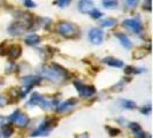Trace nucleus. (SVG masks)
<instances>
[{
    "label": "nucleus",
    "instance_id": "14",
    "mask_svg": "<svg viewBox=\"0 0 153 138\" xmlns=\"http://www.w3.org/2000/svg\"><path fill=\"white\" fill-rule=\"evenodd\" d=\"M104 62L108 66H112V67H122L123 66L122 61L114 59V58H106V59H104Z\"/></svg>",
    "mask_w": 153,
    "mask_h": 138
},
{
    "label": "nucleus",
    "instance_id": "22",
    "mask_svg": "<svg viewBox=\"0 0 153 138\" xmlns=\"http://www.w3.org/2000/svg\"><path fill=\"white\" fill-rule=\"evenodd\" d=\"M90 14H91V16L93 17V19H99V17H101V15H102L101 12L98 10V9H92Z\"/></svg>",
    "mask_w": 153,
    "mask_h": 138
},
{
    "label": "nucleus",
    "instance_id": "31",
    "mask_svg": "<svg viewBox=\"0 0 153 138\" xmlns=\"http://www.w3.org/2000/svg\"><path fill=\"white\" fill-rule=\"evenodd\" d=\"M1 83H2V81H0V84H1Z\"/></svg>",
    "mask_w": 153,
    "mask_h": 138
},
{
    "label": "nucleus",
    "instance_id": "9",
    "mask_svg": "<svg viewBox=\"0 0 153 138\" xmlns=\"http://www.w3.org/2000/svg\"><path fill=\"white\" fill-rule=\"evenodd\" d=\"M21 51H22V48H21V46L19 45H12L9 48H8V56L10 58V59H17L20 55H21Z\"/></svg>",
    "mask_w": 153,
    "mask_h": 138
},
{
    "label": "nucleus",
    "instance_id": "23",
    "mask_svg": "<svg viewBox=\"0 0 153 138\" xmlns=\"http://www.w3.org/2000/svg\"><path fill=\"white\" fill-rule=\"evenodd\" d=\"M23 4L27 6V7H35V2L32 0H23Z\"/></svg>",
    "mask_w": 153,
    "mask_h": 138
},
{
    "label": "nucleus",
    "instance_id": "7",
    "mask_svg": "<svg viewBox=\"0 0 153 138\" xmlns=\"http://www.w3.org/2000/svg\"><path fill=\"white\" fill-rule=\"evenodd\" d=\"M78 9L83 14H90L93 9V2L92 0H81L78 2Z\"/></svg>",
    "mask_w": 153,
    "mask_h": 138
},
{
    "label": "nucleus",
    "instance_id": "8",
    "mask_svg": "<svg viewBox=\"0 0 153 138\" xmlns=\"http://www.w3.org/2000/svg\"><path fill=\"white\" fill-rule=\"evenodd\" d=\"M50 129H51V123H48L47 121H46V122L43 123V124H42L35 132H32L31 136H43V135L46 136V135H48Z\"/></svg>",
    "mask_w": 153,
    "mask_h": 138
},
{
    "label": "nucleus",
    "instance_id": "20",
    "mask_svg": "<svg viewBox=\"0 0 153 138\" xmlns=\"http://www.w3.org/2000/svg\"><path fill=\"white\" fill-rule=\"evenodd\" d=\"M139 0H126V5L129 8H135L138 5Z\"/></svg>",
    "mask_w": 153,
    "mask_h": 138
},
{
    "label": "nucleus",
    "instance_id": "21",
    "mask_svg": "<svg viewBox=\"0 0 153 138\" xmlns=\"http://www.w3.org/2000/svg\"><path fill=\"white\" fill-rule=\"evenodd\" d=\"M70 1H71V0H56L55 4H56L59 7H66V6H68L69 4H70Z\"/></svg>",
    "mask_w": 153,
    "mask_h": 138
},
{
    "label": "nucleus",
    "instance_id": "3",
    "mask_svg": "<svg viewBox=\"0 0 153 138\" xmlns=\"http://www.w3.org/2000/svg\"><path fill=\"white\" fill-rule=\"evenodd\" d=\"M8 120H9L10 122H13L14 124H16L17 127H20V128L25 127V125L28 124V122H29V117L25 114L21 113L19 109H16L15 112L8 117Z\"/></svg>",
    "mask_w": 153,
    "mask_h": 138
},
{
    "label": "nucleus",
    "instance_id": "12",
    "mask_svg": "<svg viewBox=\"0 0 153 138\" xmlns=\"http://www.w3.org/2000/svg\"><path fill=\"white\" fill-rule=\"evenodd\" d=\"M115 36H116L117 39L120 40V43H121V45H122L123 47H126V48H128V50L132 47V44H131L130 39L128 38L126 35H122V33H116Z\"/></svg>",
    "mask_w": 153,
    "mask_h": 138
},
{
    "label": "nucleus",
    "instance_id": "10",
    "mask_svg": "<svg viewBox=\"0 0 153 138\" xmlns=\"http://www.w3.org/2000/svg\"><path fill=\"white\" fill-rule=\"evenodd\" d=\"M75 104H76V99H69V100H67V101L60 104V105L58 106V108H56V111H58V112H66V111L70 109Z\"/></svg>",
    "mask_w": 153,
    "mask_h": 138
},
{
    "label": "nucleus",
    "instance_id": "16",
    "mask_svg": "<svg viewBox=\"0 0 153 138\" xmlns=\"http://www.w3.org/2000/svg\"><path fill=\"white\" fill-rule=\"evenodd\" d=\"M115 24H116L115 19H106V20L101 21V27H104V28H111V27H114Z\"/></svg>",
    "mask_w": 153,
    "mask_h": 138
},
{
    "label": "nucleus",
    "instance_id": "19",
    "mask_svg": "<svg viewBox=\"0 0 153 138\" xmlns=\"http://www.w3.org/2000/svg\"><path fill=\"white\" fill-rule=\"evenodd\" d=\"M13 134V128L10 125H6L4 127V137L5 138H9Z\"/></svg>",
    "mask_w": 153,
    "mask_h": 138
},
{
    "label": "nucleus",
    "instance_id": "30",
    "mask_svg": "<svg viewBox=\"0 0 153 138\" xmlns=\"http://www.w3.org/2000/svg\"><path fill=\"white\" fill-rule=\"evenodd\" d=\"M2 104H4V98H2L1 96H0V106H1Z\"/></svg>",
    "mask_w": 153,
    "mask_h": 138
},
{
    "label": "nucleus",
    "instance_id": "1",
    "mask_svg": "<svg viewBox=\"0 0 153 138\" xmlns=\"http://www.w3.org/2000/svg\"><path fill=\"white\" fill-rule=\"evenodd\" d=\"M40 75L45 77L47 79H51L53 82H61L63 78L68 77V73L61 68L58 65H52V66H43L39 70Z\"/></svg>",
    "mask_w": 153,
    "mask_h": 138
},
{
    "label": "nucleus",
    "instance_id": "4",
    "mask_svg": "<svg viewBox=\"0 0 153 138\" xmlns=\"http://www.w3.org/2000/svg\"><path fill=\"white\" fill-rule=\"evenodd\" d=\"M123 27L126 29H128L129 31H131L132 33H140L142 30H143V25L142 23L139 22L138 20H135V19H129V20H124L123 21Z\"/></svg>",
    "mask_w": 153,
    "mask_h": 138
},
{
    "label": "nucleus",
    "instance_id": "24",
    "mask_svg": "<svg viewBox=\"0 0 153 138\" xmlns=\"http://www.w3.org/2000/svg\"><path fill=\"white\" fill-rule=\"evenodd\" d=\"M143 8L146 9V10H151V0H145V2L143 5Z\"/></svg>",
    "mask_w": 153,
    "mask_h": 138
},
{
    "label": "nucleus",
    "instance_id": "25",
    "mask_svg": "<svg viewBox=\"0 0 153 138\" xmlns=\"http://www.w3.org/2000/svg\"><path fill=\"white\" fill-rule=\"evenodd\" d=\"M108 131L111 132L112 136H115V135H119V134H120V130H119V129H113V128H108Z\"/></svg>",
    "mask_w": 153,
    "mask_h": 138
},
{
    "label": "nucleus",
    "instance_id": "17",
    "mask_svg": "<svg viewBox=\"0 0 153 138\" xmlns=\"http://www.w3.org/2000/svg\"><path fill=\"white\" fill-rule=\"evenodd\" d=\"M42 100H43V98L39 96L38 93H33L32 97H31L30 101H29V104L30 105H39L42 102Z\"/></svg>",
    "mask_w": 153,
    "mask_h": 138
},
{
    "label": "nucleus",
    "instance_id": "29",
    "mask_svg": "<svg viewBox=\"0 0 153 138\" xmlns=\"http://www.w3.org/2000/svg\"><path fill=\"white\" fill-rule=\"evenodd\" d=\"M5 121H6V119H5V117H4V116H1V115H0V124H1V125H2V124H4V123H5Z\"/></svg>",
    "mask_w": 153,
    "mask_h": 138
},
{
    "label": "nucleus",
    "instance_id": "6",
    "mask_svg": "<svg viewBox=\"0 0 153 138\" xmlns=\"http://www.w3.org/2000/svg\"><path fill=\"white\" fill-rule=\"evenodd\" d=\"M102 38H104L102 31L97 29V28H93L89 32V39H90V42H91L92 44L98 45V44H100L102 42Z\"/></svg>",
    "mask_w": 153,
    "mask_h": 138
},
{
    "label": "nucleus",
    "instance_id": "26",
    "mask_svg": "<svg viewBox=\"0 0 153 138\" xmlns=\"http://www.w3.org/2000/svg\"><path fill=\"white\" fill-rule=\"evenodd\" d=\"M150 111H151V106H150V105H149L146 108H142V113H144V114H149Z\"/></svg>",
    "mask_w": 153,
    "mask_h": 138
},
{
    "label": "nucleus",
    "instance_id": "28",
    "mask_svg": "<svg viewBox=\"0 0 153 138\" xmlns=\"http://www.w3.org/2000/svg\"><path fill=\"white\" fill-rule=\"evenodd\" d=\"M132 71H135V70H132L131 67H127V69H126V73H127V74H130Z\"/></svg>",
    "mask_w": 153,
    "mask_h": 138
},
{
    "label": "nucleus",
    "instance_id": "27",
    "mask_svg": "<svg viewBox=\"0 0 153 138\" xmlns=\"http://www.w3.org/2000/svg\"><path fill=\"white\" fill-rule=\"evenodd\" d=\"M76 138H89V135L88 134H82V135L76 136Z\"/></svg>",
    "mask_w": 153,
    "mask_h": 138
},
{
    "label": "nucleus",
    "instance_id": "13",
    "mask_svg": "<svg viewBox=\"0 0 153 138\" xmlns=\"http://www.w3.org/2000/svg\"><path fill=\"white\" fill-rule=\"evenodd\" d=\"M39 42H40V37H39L38 35H36V33H32V35L28 36L25 38V43L28 45H37Z\"/></svg>",
    "mask_w": 153,
    "mask_h": 138
},
{
    "label": "nucleus",
    "instance_id": "2",
    "mask_svg": "<svg viewBox=\"0 0 153 138\" xmlns=\"http://www.w3.org/2000/svg\"><path fill=\"white\" fill-rule=\"evenodd\" d=\"M58 32L63 36V37H67V38H73V37H76L78 35V29L75 24L69 22H62L58 25Z\"/></svg>",
    "mask_w": 153,
    "mask_h": 138
},
{
    "label": "nucleus",
    "instance_id": "15",
    "mask_svg": "<svg viewBox=\"0 0 153 138\" xmlns=\"http://www.w3.org/2000/svg\"><path fill=\"white\" fill-rule=\"evenodd\" d=\"M102 4H104V7L108 8V9H113V8L117 7V0H104Z\"/></svg>",
    "mask_w": 153,
    "mask_h": 138
},
{
    "label": "nucleus",
    "instance_id": "18",
    "mask_svg": "<svg viewBox=\"0 0 153 138\" xmlns=\"http://www.w3.org/2000/svg\"><path fill=\"white\" fill-rule=\"evenodd\" d=\"M122 107L123 108H127V109H132V108L136 107V104L131 100H122Z\"/></svg>",
    "mask_w": 153,
    "mask_h": 138
},
{
    "label": "nucleus",
    "instance_id": "11",
    "mask_svg": "<svg viewBox=\"0 0 153 138\" xmlns=\"http://www.w3.org/2000/svg\"><path fill=\"white\" fill-rule=\"evenodd\" d=\"M130 129L134 132V136L136 138H145V132L142 130V128L139 127V124L137 123H131Z\"/></svg>",
    "mask_w": 153,
    "mask_h": 138
},
{
    "label": "nucleus",
    "instance_id": "5",
    "mask_svg": "<svg viewBox=\"0 0 153 138\" xmlns=\"http://www.w3.org/2000/svg\"><path fill=\"white\" fill-rule=\"evenodd\" d=\"M75 86H76L77 91L79 93L81 97L83 98H88V97H91L92 94L96 93V89L93 86H89V85H84L82 83H78V82H75L74 83Z\"/></svg>",
    "mask_w": 153,
    "mask_h": 138
}]
</instances>
